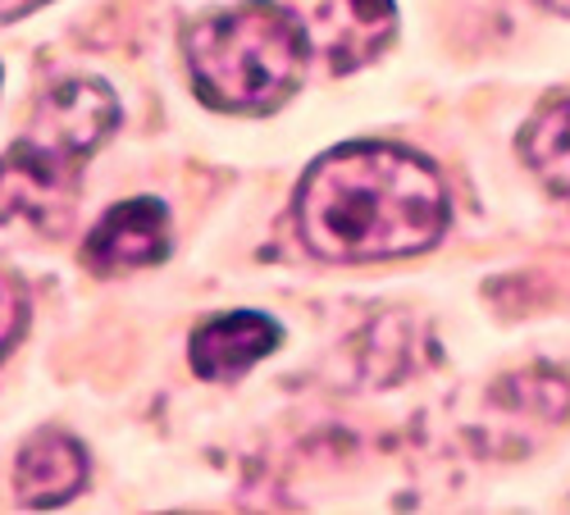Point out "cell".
I'll use <instances>...</instances> for the list:
<instances>
[{
    "instance_id": "obj_6",
    "label": "cell",
    "mask_w": 570,
    "mask_h": 515,
    "mask_svg": "<svg viewBox=\"0 0 570 515\" xmlns=\"http://www.w3.org/2000/svg\"><path fill=\"white\" fill-rule=\"evenodd\" d=\"M278 347V324L269 315L256 310H233V315H215L187 343V356H193V369L210 384L224 379H243V374L265 360Z\"/></svg>"
},
{
    "instance_id": "obj_8",
    "label": "cell",
    "mask_w": 570,
    "mask_h": 515,
    "mask_svg": "<svg viewBox=\"0 0 570 515\" xmlns=\"http://www.w3.org/2000/svg\"><path fill=\"white\" fill-rule=\"evenodd\" d=\"M520 151L530 169L552 187L561 201H570V97L548 101L520 132Z\"/></svg>"
},
{
    "instance_id": "obj_9",
    "label": "cell",
    "mask_w": 570,
    "mask_h": 515,
    "mask_svg": "<svg viewBox=\"0 0 570 515\" xmlns=\"http://www.w3.org/2000/svg\"><path fill=\"white\" fill-rule=\"evenodd\" d=\"M23 324H28V301H23L14 278L0 274V360H6L14 351V343L23 338Z\"/></svg>"
},
{
    "instance_id": "obj_10",
    "label": "cell",
    "mask_w": 570,
    "mask_h": 515,
    "mask_svg": "<svg viewBox=\"0 0 570 515\" xmlns=\"http://www.w3.org/2000/svg\"><path fill=\"white\" fill-rule=\"evenodd\" d=\"M46 0H0V23H14V19H23V14H32V10H41Z\"/></svg>"
},
{
    "instance_id": "obj_3",
    "label": "cell",
    "mask_w": 570,
    "mask_h": 515,
    "mask_svg": "<svg viewBox=\"0 0 570 515\" xmlns=\"http://www.w3.org/2000/svg\"><path fill=\"white\" fill-rule=\"evenodd\" d=\"M119 123V97L101 78H69L46 91L28 132L0 156V224L56 219L69 201L82 165Z\"/></svg>"
},
{
    "instance_id": "obj_7",
    "label": "cell",
    "mask_w": 570,
    "mask_h": 515,
    "mask_svg": "<svg viewBox=\"0 0 570 515\" xmlns=\"http://www.w3.org/2000/svg\"><path fill=\"white\" fill-rule=\"evenodd\" d=\"M87 484V452L69 434H32L14 460V493L23 506H65Z\"/></svg>"
},
{
    "instance_id": "obj_2",
    "label": "cell",
    "mask_w": 570,
    "mask_h": 515,
    "mask_svg": "<svg viewBox=\"0 0 570 515\" xmlns=\"http://www.w3.org/2000/svg\"><path fill=\"white\" fill-rule=\"evenodd\" d=\"M183 56L197 97L210 110L269 115L302 87L311 37L293 6L243 0L187 23Z\"/></svg>"
},
{
    "instance_id": "obj_5",
    "label": "cell",
    "mask_w": 570,
    "mask_h": 515,
    "mask_svg": "<svg viewBox=\"0 0 570 515\" xmlns=\"http://www.w3.org/2000/svg\"><path fill=\"white\" fill-rule=\"evenodd\" d=\"M165 256H169V210L156 197H132L124 206H110L82 242L87 269L101 278L160 265Z\"/></svg>"
},
{
    "instance_id": "obj_11",
    "label": "cell",
    "mask_w": 570,
    "mask_h": 515,
    "mask_svg": "<svg viewBox=\"0 0 570 515\" xmlns=\"http://www.w3.org/2000/svg\"><path fill=\"white\" fill-rule=\"evenodd\" d=\"M552 10H561V14H570V0H548Z\"/></svg>"
},
{
    "instance_id": "obj_1",
    "label": "cell",
    "mask_w": 570,
    "mask_h": 515,
    "mask_svg": "<svg viewBox=\"0 0 570 515\" xmlns=\"http://www.w3.org/2000/svg\"><path fill=\"white\" fill-rule=\"evenodd\" d=\"M448 215L439 169L389 142H347L320 156L293 201L306 251L334 265L430 251L448 232Z\"/></svg>"
},
{
    "instance_id": "obj_4",
    "label": "cell",
    "mask_w": 570,
    "mask_h": 515,
    "mask_svg": "<svg viewBox=\"0 0 570 515\" xmlns=\"http://www.w3.org/2000/svg\"><path fill=\"white\" fill-rule=\"evenodd\" d=\"M293 10L306 23L311 51L334 73H352L379 60L397 37L393 0H297Z\"/></svg>"
}]
</instances>
